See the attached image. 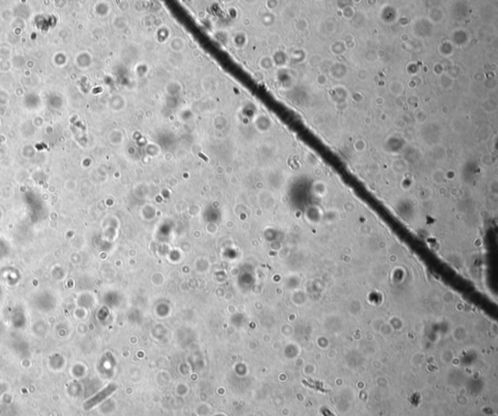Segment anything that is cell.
I'll return each instance as SVG.
<instances>
[{
  "label": "cell",
  "instance_id": "obj_1",
  "mask_svg": "<svg viewBox=\"0 0 498 416\" xmlns=\"http://www.w3.org/2000/svg\"><path fill=\"white\" fill-rule=\"evenodd\" d=\"M115 390H116V386H114V385H109L108 387H106L103 391H101L99 393H97L92 399H90L88 402H86L85 405H84V408L86 410L91 409L93 406H95L96 405H98L99 403H102L104 399H106L107 397L111 395L114 392Z\"/></svg>",
  "mask_w": 498,
  "mask_h": 416
}]
</instances>
